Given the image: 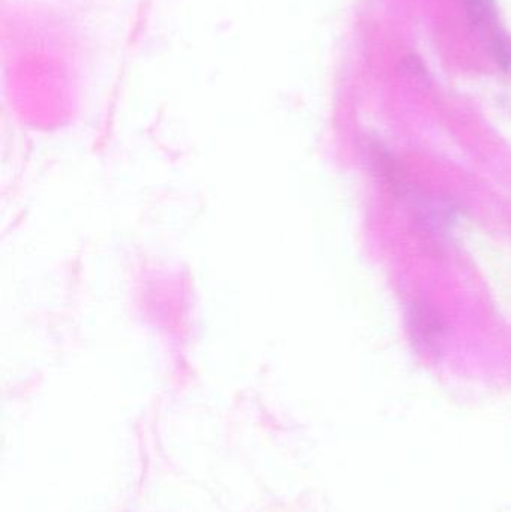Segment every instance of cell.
Segmentation results:
<instances>
[{"label":"cell","mask_w":511,"mask_h":512,"mask_svg":"<svg viewBox=\"0 0 511 512\" xmlns=\"http://www.w3.org/2000/svg\"><path fill=\"white\" fill-rule=\"evenodd\" d=\"M495 62L511 77V35L500 29L488 39Z\"/></svg>","instance_id":"277c9868"},{"label":"cell","mask_w":511,"mask_h":512,"mask_svg":"<svg viewBox=\"0 0 511 512\" xmlns=\"http://www.w3.org/2000/svg\"><path fill=\"white\" fill-rule=\"evenodd\" d=\"M414 219L429 233H444L459 222V209L449 198L425 192H407Z\"/></svg>","instance_id":"7a4b0ae2"},{"label":"cell","mask_w":511,"mask_h":512,"mask_svg":"<svg viewBox=\"0 0 511 512\" xmlns=\"http://www.w3.org/2000/svg\"><path fill=\"white\" fill-rule=\"evenodd\" d=\"M407 330L414 348L422 354H438L446 343V321L428 301L416 300L408 306Z\"/></svg>","instance_id":"6da1fadb"},{"label":"cell","mask_w":511,"mask_h":512,"mask_svg":"<svg viewBox=\"0 0 511 512\" xmlns=\"http://www.w3.org/2000/svg\"><path fill=\"white\" fill-rule=\"evenodd\" d=\"M462 5L470 23L488 39L501 29L498 24L497 0H462Z\"/></svg>","instance_id":"3957f363"}]
</instances>
